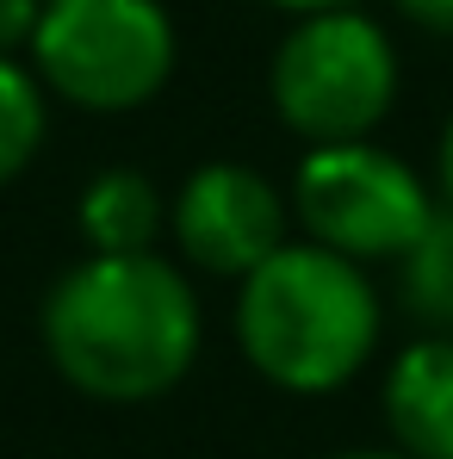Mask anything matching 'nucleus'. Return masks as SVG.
<instances>
[{"label": "nucleus", "mask_w": 453, "mask_h": 459, "mask_svg": "<svg viewBox=\"0 0 453 459\" xmlns=\"http://www.w3.org/2000/svg\"><path fill=\"white\" fill-rule=\"evenodd\" d=\"M38 329L50 367L100 403H150L174 391L205 335L193 280L155 248L75 261L44 292Z\"/></svg>", "instance_id": "f257e3e1"}, {"label": "nucleus", "mask_w": 453, "mask_h": 459, "mask_svg": "<svg viewBox=\"0 0 453 459\" xmlns=\"http://www.w3.org/2000/svg\"><path fill=\"white\" fill-rule=\"evenodd\" d=\"M379 292L361 261L323 242H280L236 280V348L280 391H335L379 348Z\"/></svg>", "instance_id": "f03ea898"}, {"label": "nucleus", "mask_w": 453, "mask_h": 459, "mask_svg": "<svg viewBox=\"0 0 453 459\" xmlns=\"http://www.w3.org/2000/svg\"><path fill=\"white\" fill-rule=\"evenodd\" d=\"M267 93L280 125L304 143H348L367 137L397 100V50L385 25L361 6L299 13L274 50Z\"/></svg>", "instance_id": "7ed1b4c3"}, {"label": "nucleus", "mask_w": 453, "mask_h": 459, "mask_svg": "<svg viewBox=\"0 0 453 459\" xmlns=\"http://www.w3.org/2000/svg\"><path fill=\"white\" fill-rule=\"evenodd\" d=\"M180 38L161 0H44L31 75L75 112H137L174 75Z\"/></svg>", "instance_id": "20e7f679"}, {"label": "nucleus", "mask_w": 453, "mask_h": 459, "mask_svg": "<svg viewBox=\"0 0 453 459\" xmlns=\"http://www.w3.org/2000/svg\"><path fill=\"white\" fill-rule=\"evenodd\" d=\"M292 218L310 242L348 261H397L435 218V193L404 155L379 150L367 137L310 143L292 180Z\"/></svg>", "instance_id": "39448f33"}, {"label": "nucleus", "mask_w": 453, "mask_h": 459, "mask_svg": "<svg viewBox=\"0 0 453 459\" xmlns=\"http://www.w3.org/2000/svg\"><path fill=\"white\" fill-rule=\"evenodd\" d=\"M292 224V205L274 193L267 174L242 168V161H205L180 180V193L168 199V230L180 242V255L212 273V280H242L255 273Z\"/></svg>", "instance_id": "423d86ee"}, {"label": "nucleus", "mask_w": 453, "mask_h": 459, "mask_svg": "<svg viewBox=\"0 0 453 459\" xmlns=\"http://www.w3.org/2000/svg\"><path fill=\"white\" fill-rule=\"evenodd\" d=\"M385 429L404 454L453 459V335L410 342L385 373Z\"/></svg>", "instance_id": "0eeeda50"}, {"label": "nucleus", "mask_w": 453, "mask_h": 459, "mask_svg": "<svg viewBox=\"0 0 453 459\" xmlns=\"http://www.w3.org/2000/svg\"><path fill=\"white\" fill-rule=\"evenodd\" d=\"M75 224L87 255H144L155 248V236L168 230V199L150 174L137 168H106L81 186Z\"/></svg>", "instance_id": "6e6552de"}, {"label": "nucleus", "mask_w": 453, "mask_h": 459, "mask_svg": "<svg viewBox=\"0 0 453 459\" xmlns=\"http://www.w3.org/2000/svg\"><path fill=\"white\" fill-rule=\"evenodd\" d=\"M397 292L404 310L429 329V335H453V212H435L429 230L397 255Z\"/></svg>", "instance_id": "1a4fd4ad"}, {"label": "nucleus", "mask_w": 453, "mask_h": 459, "mask_svg": "<svg viewBox=\"0 0 453 459\" xmlns=\"http://www.w3.org/2000/svg\"><path fill=\"white\" fill-rule=\"evenodd\" d=\"M44 125H50L44 81L31 75L19 56H0V186L31 168V155L44 143Z\"/></svg>", "instance_id": "9d476101"}, {"label": "nucleus", "mask_w": 453, "mask_h": 459, "mask_svg": "<svg viewBox=\"0 0 453 459\" xmlns=\"http://www.w3.org/2000/svg\"><path fill=\"white\" fill-rule=\"evenodd\" d=\"M38 19H44V0H0V56L31 50Z\"/></svg>", "instance_id": "9b49d317"}, {"label": "nucleus", "mask_w": 453, "mask_h": 459, "mask_svg": "<svg viewBox=\"0 0 453 459\" xmlns=\"http://www.w3.org/2000/svg\"><path fill=\"white\" fill-rule=\"evenodd\" d=\"M397 13L435 38H453V0H397Z\"/></svg>", "instance_id": "f8f14e48"}, {"label": "nucleus", "mask_w": 453, "mask_h": 459, "mask_svg": "<svg viewBox=\"0 0 453 459\" xmlns=\"http://www.w3.org/2000/svg\"><path fill=\"white\" fill-rule=\"evenodd\" d=\"M435 186H441V205L453 212V112L441 125V150H435Z\"/></svg>", "instance_id": "ddd939ff"}, {"label": "nucleus", "mask_w": 453, "mask_h": 459, "mask_svg": "<svg viewBox=\"0 0 453 459\" xmlns=\"http://www.w3.org/2000/svg\"><path fill=\"white\" fill-rule=\"evenodd\" d=\"M261 6H280V13H323V6H361V0H261Z\"/></svg>", "instance_id": "4468645a"}, {"label": "nucleus", "mask_w": 453, "mask_h": 459, "mask_svg": "<svg viewBox=\"0 0 453 459\" xmlns=\"http://www.w3.org/2000/svg\"><path fill=\"white\" fill-rule=\"evenodd\" d=\"M329 459H416L404 447H354V454H329Z\"/></svg>", "instance_id": "2eb2a0df"}]
</instances>
